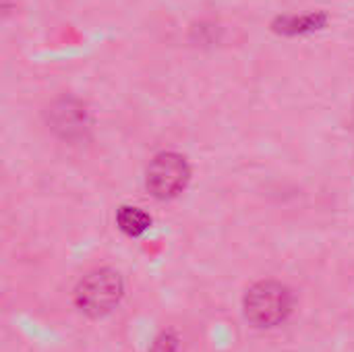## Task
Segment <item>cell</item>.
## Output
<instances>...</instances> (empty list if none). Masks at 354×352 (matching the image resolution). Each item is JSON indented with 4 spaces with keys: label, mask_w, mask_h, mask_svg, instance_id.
Listing matches in <instances>:
<instances>
[{
    "label": "cell",
    "mask_w": 354,
    "mask_h": 352,
    "mask_svg": "<svg viewBox=\"0 0 354 352\" xmlns=\"http://www.w3.org/2000/svg\"><path fill=\"white\" fill-rule=\"evenodd\" d=\"M191 170L180 154H158L147 168V189L158 199L176 197L189 183Z\"/></svg>",
    "instance_id": "3"
},
{
    "label": "cell",
    "mask_w": 354,
    "mask_h": 352,
    "mask_svg": "<svg viewBox=\"0 0 354 352\" xmlns=\"http://www.w3.org/2000/svg\"><path fill=\"white\" fill-rule=\"evenodd\" d=\"M124 295V284L118 272L110 268L93 270L81 278L75 288V305L87 317H104L116 309Z\"/></svg>",
    "instance_id": "1"
},
{
    "label": "cell",
    "mask_w": 354,
    "mask_h": 352,
    "mask_svg": "<svg viewBox=\"0 0 354 352\" xmlns=\"http://www.w3.org/2000/svg\"><path fill=\"white\" fill-rule=\"evenodd\" d=\"M328 17L324 12H309V15H286L274 21V31L282 35H303V33H313L322 27H326Z\"/></svg>",
    "instance_id": "4"
},
{
    "label": "cell",
    "mask_w": 354,
    "mask_h": 352,
    "mask_svg": "<svg viewBox=\"0 0 354 352\" xmlns=\"http://www.w3.org/2000/svg\"><path fill=\"white\" fill-rule=\"evenodd\" d=\"M52 114H54V127L62 129L66 135L75 133V131H81V127H85V110L75 100L58 102L52 108Z\"/></svg>",
    "instance_id": "5"
},
{
    "label": "cell",
    "mask_w": 354,
    "mask_h": 352,
    "mask_svg": "<svg viewBox=\"0 0 354 352\" xmlns=\"http://www.w3.org/2000/svg\"><path fill=\"white\" fill-rule=\"evenodd\" d=\"M116 222H118L120 230L129 237H141L151 226V218L143 210L131 207V205H122L118 210Z\"/></svg>",
    "instance_id": "6"
},
{
    "label": "cell",
    "mask_w": 354,
    "mask_h": 352,
    "mask_svg": "<svg viewBox=\"0 0 354 352\" xmlns=\"http://www.w3.org/2000/svg\"><path fill=\"white\" fill-rule=\"evenodd\" d=\"M245 317L255 328H276L292 311V295L290 290L280 282H259L251 286L245 295Z\"/></svg>",
    "instance_id": "2"
}]
</instances>
